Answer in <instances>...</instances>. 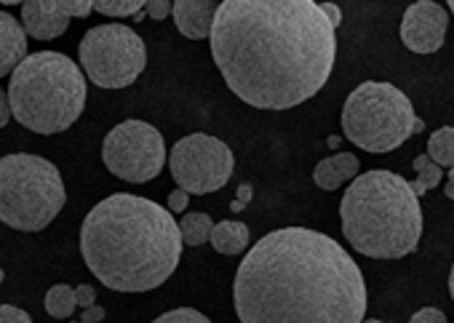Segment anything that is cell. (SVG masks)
Listing matches in <instances>:
<instances>
[{"mask_svg": "<svg viewBox=\"0 0 454 323\" xmlns=\"http://www.w3.org/2000/svg\"><path fill=\"white\" fill-rule=\"evenodd\" d=\"M0 323H33V318L17 304H0Z\"/></svg>", "mask_w": 454, "mask_h": 323, "instance_id": "603a6c76", "label": "cell"}, {"mask_svg": "<svg viewBox=\"0 0 454 323\" xmlns=\"http://www.w3.org/2000/svg\"><path fill=\"white\" fill-rule=\"evenodd\" d=\"M62 6L70 17H78V20H86L91 12H94V4L91 0H62Z\"/></svg>", "mask_w": 454, "mask_h": 323, "instance_id": "cb8c5ba5", "label": "cell"}, {"mask_svg": "<svg viewBox=\"0 0 454 323\" xmlns=\"http://www.w3.org/2000/svg\"><path fill=\"white\" fill-rule=\"evenodd\" d=\"M27 33L22 22L0 12V78L14 75V70L27 59Z\"/></svg>", "mask_w": 454, "mask_h": 323, "instance_id": "5bb4252c", "label": "cell"}, {"mask_svg": "<svg viewBox=\"0 0 454 323\" xmlns=\"http://www.w3.org/2000/svg\"><path fill=\"white\" fill-rule=\"evenodd\" d=\"M329 147H340V137H329Z\"/></svg>", "mask_w": 454, "mask_h": 323, "instance_id": "e575fe53", "label": "cell"}, {"mask_svg": "<svg viewBox=\"0 0 454 323\" xmlns=\"http://www.w3.org/2000/svg\"><path fill=\"white\" fill-rule=\"evenodd\" d=\"M342 131L366 153H390L409 137L422 134L425 123L414 115V107L401 89L385 81H366L345 99Z\"/></svg>", "mask_w": 454, "mask_h": 323, "instance_id": "52a82bcc", "label": "cell"}, {"mask_svg": "<svg viewBox=\"0 0 454 323\" xmlns=\"http://www.w3.org/2000/svg\"><path fill=\"white\" fill-rule=\"evenodd\" d=\"M78 59L94 86L126 89L142 75L147 65V49L131 28L113 22L91 28L83 35L78 46Z\"/></svg>", "mask_w": 454, "mask_h": 323, "instance_id": "ba28073f", "label": "cell"}, {"mask_svg": "<svg viewBox=\"0 0 454 323\" xmlns=\"http://www.w3.org/2000/svg\"><path fill=\"white\" fill-rule=\"evenodd\" d=\"M75 296H78V307L89 310V307H94L97 291H94V286H89V283H81V286L75 288Z\"/></svg>", "mask_w": 454, "mask_h": 323, "instance_id": "83f0119b", "label": "cell"}, {"mask_svg": "<svg viewBox=\"0 0 454 323\" xmlns=\"http://www.w3.org/2000/svg\"><path fill=\"white\" fill-rule=\"evenodd\" d=\"M187 206H190V193H184V190L176 187V190L168 195V211H171V214H182Z\"/></svg>", "mask_w": 454, "mask_h": 323, "instance_id": "4316f807", "label": "cell"}, {"mask_svg": "<svg viewBox=\"0 0 454 323\" xmlns=\"http://www.w3.org/2000/svg\"><path fill=\"white\" fill-rule=\"evenodd\" d=\"M9 102L25 129L46 137L62 134L83 115L86 75L67 54H30L12 75Z\"/></svg>", "mask_w": 454, "mask_h": 323, "instance_id": "5b68a950", "label": "cell"}, {"mask_svg": "<svg viewBox=\"0 0 454 323\" xmlns=\"http://www.w3.org/2000/svg\"><path fill=\"white\" fill-rule=\"evenodd\" d=\"M179 232H182V243L184 246H203L211 243V232H214V222L208 214H184L179 222Z\"/></svg>", "mask_w": 454, "mask_h": 323, "instance_id": "e0dca14e", "label": "cell"}, {"mask_svg": "<svg viewBox=\"0 0 454 323\" xmlns=\"http://www.w3.org/2000/svg\"><path fill=\"white\" fill-rule=\"evenodd\" d=\"M443 193H446V198H449V201H454V169L449 171V179H446V187H443Z\"/></svg>", "mask_w": 454, "mask_h": 323, "instance_id": "d6a6232c", "label": "cell"}, {"mask_svg": "<svg viewBox=\"0 0 454 323\" xmlns=\"http://www.w3.org/2000/svg\"><path fill=\"white\" fill-rule=\"evenodd\" d=\"M216 12H219V6L214 4V0H174L176 30L190 41L211 38Z\"/></svg>", "mask_w": 454, "mask_h": 323, "instance_id": "4fadbf2b", "label": "cell"}, {"mask_svg": "<svg viewBox=\"0 0 454 323\" xmlns=\"http://www.w3.org/2000/svg\"><path fill=\"white\" fill-rule=\"evenodd\" d=\"M233 150L208 134H187L168 153V171L179 190L208 195L222 190L233 177Z\"/></svg>", "mask_w": 454, "mask_h": 323, "instance_id": "9c48e42d", "label": "cell"}, {"mask_svg": "<svg viewBox=\"0 0 454 323\" xmlns=\"http://www.w3.org/2000/svg\"><path fill=\"white\" fill-rule=\"evenodd\" d=\"M348 243L372 259H401L422 235L419 195L401 174L374 169L353 179L340 201Z\"/></svg>", "mask_w": 454, "mask_h": 323, "instance_id": "277c9868", "label": "cell"}, {"mask_svg": "<svg viewBox=\"0 0 454 323\" xmlns=\"http://www.w3.org/2000/svg\"><path fill=\"white\" fill-rule=\"evenodd\" d=\"M358 158L353 155V153H337V155H332V158H324L318 166H316V171H313V182H316V187H321V190H337V187H342L345 182H350V179H358Z\"/></svg>", "mask_w": 454, "mask_h": 323, "instance_id": "9a60e30c", "label": "cell"}, {"mask_svg": "<svg viewBox=\"0 0 454 323\" xmlns=\"http://www.w3.org/2000/svg\"><path fill=\"white\" fill-rule=\"evenodd\" d=\"M70 14L65 12L62 0H30L22 4V28L35 41H54L67 33Z\"/></svg>", "mask_w": 454, "mask_h": 323, "instance_id": "7c38bea8", "label": "cell"}, {"mask_svg": "<svg viewBox=\"0 0 454 323\" xmlns=\"http://www.w3.org/2000/svg\"><path fill=\"white\" fill-rule=\"evenodd\" d=\"M334 30L313 0H224L208 43L241 102L292 110L326 86L337 57Z\"/></svg>", "mask_w": 454, "mask_h": 323, "instance_id": "6da1fadb", "label": "cell"}, {"mask_svg": "<svg viewBox=\"0 0 454 323\" xmlns=\"http://www.w3.org/2000/svg\"><path fill=\"white\" fill-rule=\"evenodd\" d=\"M449 294L454 299V264H451V272H449Z\"/></svg>", "mask_w": 454, "mask_h": 323, "instance_id": "836d02e7", "label": "cell"}, {"mask_svg": "<svg viewBox=\"0 0 454 323\" xmlns=\"http://www.w3.org/2000/svg\"><path fill=\"white\" fill-rule=\"evenodd\" d=\"M102 318H105V307L94 304V307L83 310V315H81V323H99Z\"/></svg>", "mask_w": 454, "mask_h": 323, "instance_id": "4dcf8cb0", "label": "cell"}, {"mask_svg": "<svg viewBox=\"0 0 454 323\" xmlns=\"http://www.w3.org/2000/svg\"><path fill=\"white\" fill-rule=\"evenodd\" d=\"M449 14L433 0H417L401 20V43L414 54H433L443 46Z\"/></svg>", "mask_w": 454, "mask_h": 323, "instance_id": "8fae6325", "label": "cell"}, {"mask_svg": "<svg viewBox=\"0 0 454 323\" xmlns=\"http://www.w3.org/2000/svg\"><path fill=\"white\" fill-rule=\"evenodd\" d=\"M102 161L110 174L123 182H150L163 171L166 142L153 123L123 121L102 142Z\"/></svg>", "mask_w": 454, "mask_h": 323, "instance_id": "30bf717a", "label": "cell"}, {"mask_svg": "<svg viewBox=\"0 0 454 323\" xmlns=\"http://www.w3.org/2000/svg\"><path fill=\"white\" fill-rule=\"evenodd\" d=\"M233 302L241 323H364L369 294L361 267L334 238L281 227L247 251Z\"/></svg>", "mask_w": 454, "mask_h": 323, "instance_id": "7a4b0ae2", "label": "cell"}, {"mask_svg": "<svg viewBox=\"0 0 454 323\" xmlns=\"http://www.w3.org/2000/svg\"><path fill=\"white\" fill-rule=\"evenodd\" d=\"M73 323H78V320H73Z\"/></svg>", "mask_w": 454, "mask_h": 323, "instance_id": "f35d334b", "label": "cell"}, {"mask_svg": "<svg viewBox=\"0 0 454 323\" xmlns=\"http://www.w3.org/2000/svg\"><path fill=\"white\" fill-rule=\"evenodd\" d=\"M94 9L105 17H139L142 9H147L145 0H99V4H94Z\"/></svg>", "mask_w": 454, "mask_h": 323, "instance_id": "44dd1931", "label": "cell"}, {"mask_svg": "<svg viewBox=\"0 0 454 323\" xmlns=\"http://www.w3.org/2000/svg\"><path fill=\"white\" fill-rule=\"evenodd\" d=\"M449 12H451V14H454V0H451V4H449Z\"/></svg>", "mask_w": 454, "mask_h": 323, "instance_id": "74e56055", "label": "cell"}, {"mask_svg": "<svg viewBox=\"0 0 454 323\" xmlns=\"http://www.w3.org/2000/svg\"><path fill=\"white\" fill-rule=\"evenodd\" d=\"M249 201H252V185H241L239 187V195L233 198V203H231V211H244L247 206H249Z\"/></svg>", "mask_w": 454, "mask_h": 323, "instance_id": "f1b7e54d", "label": "cell"}, {"mask_svg": "<svg viewBox=\"0 0 454 323\" xmlns=\"http://www.w3.org/2000/svg\"><path fill=\"white\" fill-rule=\"evenodd\" d=\"M67 203L59 169L33 153H12L0 158V222L41 232Z\"/></svg>", "mask_w": 454, "mask_h": 323, "instance_id": "8992f818", "label": "cell"}, {"mask_svg": "<svg viewBox=\"0 0 454 323\" xmlns=\"http://www.w3.org/2000/svg\"><path fill=\"white\" fill-rule=\"evenodd\" d=\"M150 323H211V320L203 312L192 310V307H176V310H168V312L158 315Z\"/></svg>", "mask_w": 454, "mask_h": 323, "instance_id": "7402d4cb", "label": "cell"}, {"mask_svg": "<svg viewBox=\"0 0 454 323\" xmlns=\"http://www.w3.org/2000/svg\"><path fill=\"white\" fill-rule=\"evenodd\" d=\"M427 155L443 169H454V129L451 126H441L438 131L430 134L427 139Z\"/></svg>", "mask_w": 454, "mask_h": 323, "instance_id": "d6986e66", "label": "cell"}, {"mask_svg": "<svg viewBox=\"0 0 454 323\" xmlns=\"http://www.w3.org/2000/svg\"><path fill=\"white\" fill-rule=\"evenodd\" d=\"M12 102H9V94L4 91V89H0V129H4L9 121H12Z\"/></svg>", "mask_w": 454, "mask_h": 323, "instance_id": "f546056e", "label": "cell"}, {"mask_svg": "<svg viewBox=\"0 0 454 323\" xmlns=\"http://www.w3.org/2000/svg\"><path fill=\"white\" fill-rule=\"evenodd\" d=\"M43 304H46V312H49L51 318H70V315L75 312V307H78L75 288L67 286V283H57V286L49 288Z\"/></svg>", "mask_w": 454, "mask_h": 323, "instance_id": "ac0fdd59", "label": "cell"}, {"mask_svg": "<svg viewBox=\"0 0 454 323\" xmlns=\"http://www.w3.org/2000/svg\"><path fill=\"white\" fill-rule=\"evenodd\" d=\"M364 323H382V320H377V318H366Z\"/></svg>", "mask_w": 454, "mask_h": 323, "instance_id": "d590c367", "label": "cell"}, {"mask_svg": "<svg viewBox=\"0 0 454 323\" xmlns=\"http://www.w3.org/2000/svg\"><path fill=\"white\" fill-rule=\"evenodd\" d=\"M174 214L150 198L115 193L99 201L81 225V254L102 286L142 294L163 286L182 259Z\"/></svg>", "mask_w": 454, "mask_h": 323, "instance_id": "3957f363", "label": "cell"}, {"mask_svg": "<svg viewBox=\"0 0 454 323\" xmlns=\"http://www.w3.org/2000/svg\"><path fill=\"white\" fill-rule=\"evenodd\" d=\"M6 280V272H4V267H0V283H4Z\"/></svg>", "mask_w": 454, "mask_h": 323, "instance_id": "8d00e7d4", "label": "cell"}, {"mask_svg": "<svg viewBox=\"0 0 454 323\" xmlns=\"http://www.w3.org/2000/svg\"><path fill=\"white\" fill-rule=\"evenodd\" d=\"M145 12H147V17L163 22L166 17L174 14V4H168V0H147V9Z\"/></svg>", "mask_w": 454, "mask_h": 323, "instance_id": "d4e9b609", "label": "cell"}, {"mask_svg": "<svg viewBox=\"0 0 454 323\" xmlns=\"http://www.w3.org/2000/svg\"><path fill=\"white\" fill-rule=\"evenodd\" d=\"M321 9H324V14L329 17V22H332L334 28H340V22H342V14H340V9H337L334 4H321Z\"/></svg>", "mask_w": 454, "mask_h": 323, "instance_id": "1f68e13d", "label": "cell"}, {"mask_svg": "<svg viewBox=\"0 0 454 323\" xmlns=\"http://www.w3.org/2000/svg\"><path fill=\"white\" fill-rule=\"evenodd\" d=\"M211 246H214V251H219L224 256L244 254L249 248V227L244 222H233V219L216 222L214 232H211Z\"/></svg>", "mask_w": 454, "mask_h": 323, "instance_id": "2e32d148", "label": "cell"}, {"mask_svg": "<svg viewBox=\"0 0 454 323\" xmlns=\"http://www.w3.org/2000/svg\"><path fill=\"white\" fill-rule=\"evenodd\" d=\"M409 323H446V315L438 307H422L409 318Z\"/></svg>", "mask_w": 454, "mask_h": 323, "instance_id": "484cf974", "label": "cell"}, {"mask_svg": "<svg viewBox=\"0 0 454 323\" xmlns=\"http://www.w3.org/2000/svg\"><path fill=\"white\" fill-rule=\"evenodd\" d=\"M414 171H417V179L411 182V187H414L417 195H425L427 190L438 187V182H441V177H443L441 166H438L427 153L414 158Z\"/></svg>", "mask_w": 454, "mask_h": 323, "instance_id": "ffe728a7", "label": "cell"}]
</instances>
